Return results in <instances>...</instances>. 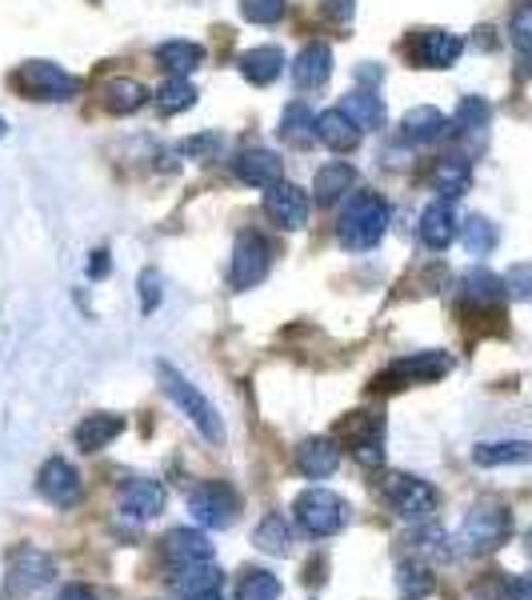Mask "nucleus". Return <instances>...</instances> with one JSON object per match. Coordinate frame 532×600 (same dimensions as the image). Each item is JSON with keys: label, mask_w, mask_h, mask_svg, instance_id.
Wrapping results in <instances>:
<instances>
[{"label": "nucleus", "mask_w": 532, "mask_h": 600, "mask_svg": "<svg viewBox=\"0 0 532 600\" xmlns=\"http://www.w3.org/2000/svg\"><path fill=\"white\" fill-rule=\"evenodd\" d=\"M340 437L357 465L377 468L385 460V417L380 413H348L340 420Z\"/></svg>", "instance_id": "9"}, {"label": "nucleus", "mask_w": 532, "mask_h": 600, "mask_svg": "<svg viewBox=\"0 0 532 600\" xmlns=\"http://www.w3.org/2000/svg\"><path fill=\"white\" fill-rule=\"evenodd\" d=\"M461 241L472 256L492 253V248H497V224L484 221V216H469V221L461 224Z\"/></svg>", "instance_id": "40"}, {"label": "nucleus", "mask_w": 532, "mask_h": 600, "mask_svg": "<svg viewBox=\"0 0 532 600\" xmlns=\"http://www.w3.org/2000/svg\"><path fill=\"white\" fill-rule=\"evenodd\" d=\"M268 265H273V248L260 233H241L233 248V288H253L268 276Z\"/></svg>", "instance_id": "11"}, {"label": "nucleus", "mask_w": 532, "mask_h": 600, "mask_svg": "<svg viewBox=\"0 0 532 600\" xmlns=\"http://www.w3.org/2000/svg\"><path fill=\"white\" fill-rule=\"evenodd\" d=\"M429 184H432V193H440V201H457V196L469 193L472 164L464 161V156H440V161L432 164Z\"/></svg>", "instance_id": "20"}, {"label": "nucleus", "mask_w": 532, "mask_h": 600, "mask_svg": "<svg viewBox=\"0 0 532 600\" xmlns=\"http://www.w3.org/2000/svg\"><path fill=\"white\" fill-rule=\"evenodd\" d=\"M509 600H532V572H524V577H516L509 584Z\"/></svg>", "instance_id": "47"}, {"label": "nucleus", "mask_w": 532, "mask_h": 600, "mask_svg": "<svg viewBox=\"0 0 532 600\" xmlns=\"http://www.w3.org/2000/svg\"><path fill=\"white\" fill-rule=\"evenodd\" d=\"M432 589H437V580H432V569L424 565V560H417V557L400 560V569H397L400 600H424Z\"/></svg>", "instance_id": "34"}, {"label": "nucleus", "mask_w": 532, "mask_h": 600, "mask_svg": "<svg viewBox=\"0 0 532 600\" xmlns=\"http://www.w3.org/2000/svg\"><path fill=\"white\" fill-rule=\"evenodd\" d=\"M188 512L201 529H228L241 512V497L228 489L225 480H201L193 492H188Z\"/></svg>", "instance_id": "8"}, {"label": "nucleus", "mask_w": 532, "mask_h": 600, "mask_svg": "<svg viewBox=\"0 0 532 600\" xmlns=\"http://www.w3.org/2000/svg\"><path fill=\"white\" fill-rule=\"evenodd\" d=\"M357 12V0H325V17H332V21H348Z\"/></svg>", "instance_id": "46"}, {"label": "nucleus", "mask_w": 532, "mask_h": 600, "mask_svg": "<svg viewBox=\"0 0 532 600\" xmlns=\"http://www.w3.org/2000/svg\"><path fill=\"white\" fill-rule=\"evenodd\" d=\"M409 545H412V557H417V560H449L452 557L449 532H440L432 520H429V525H412Z\"/></svg>", "instance_id": "36"}, {"label": "nucleus", "mask_w": 532, "mask_h": 600, "mask_svg": "<svg viewBox=\"0 0 532 600\" xmlns=\"http://www.w3.org/2000/svg\"><path fill=\"white\" fill-rule=\"evenodd\" d=\"M449 368H452V356L429 348V353H412V356L392 360L385 373H377L372 388H377V393H397V388H409V385H429V380L444 377Z\"/></svg>", "instance_id": "6"}, {"label": "nucleus", "mask_w": 532, "mask_h": 600, "mask_svg": "<svg viewBox=\"0 0 532 600\" xmlns=\"http://www.w3.org/2000/svg\"><path fill=\"white\" fill-rule=\"evenodd\" d=\"M504 293H509L504 281L497 273H489V268H472V273H464V281H461V296L477 308L501 305Z\"/></svg>", "instance_id": "28"}, {"label": "nucleus", "mask_w": 532, "mask_h": 600, "mask_svg": "<svg viewBox=\"0 0 532 600\" xmlns=\"http://www.w3.org/2000/svg\"><path fill=\"white\" fill-rule=\"evenodd\" d=\"M449 133L452 121L440 109H432V104H420V109L405 112V121H400V141L405 144H437L440 136Z\"/></svg>", "instance_id": "18"}, {"label": "nucleus", "mask_w": 532, "mask_h": 600, "mask_svg": "<svg viewBox=\"0 0 532 600\" xmlns=\"http://www.w3.org/2000/svg\"><path fill=\"white\" fill-rule=\"evenodd\" d=\"M161 557L168 560V569H176V565H196V560H213V540H208L201 529L181 525V529L164 532Z\"/></svg>", "instance_id": "16"}, {"label": "nucleus", "mask_w": 532, "mask_h": 600, "mask_svg": "<svg viewBox=\"0 0 532 600\" xmlns=\"http://www.w3.org/2000/svg\"><path fill=\"white\" fill-rule=\"evenodd\" d=\"M504 288L516 301H532V265H512L509 276H504Z\"/></svg>", "instance_id": "43"}, {"label": "nucleus", "mask_w": 532, "mask_h": 600, "mask_svg": "<svg viewBox=\"0 0 532 600\" xmlns=\"http://www.w3.org/2000/svg\"><path fill=\"white\" fill-rule=\"evenodd\" d=\"M144 101H149V92H144L141 81H133V77H113V81L101 84V104L113 116H133V112L144 109Z\"/></svg>", "instance_id": "24"}, {"label": "nucleus", "mask_w": 532, "mask_h": 600, "mask_svg": "<svg viewBox=\"0 0 532 600\" xmlns=\"http://www.w3.org/2000/svg\"><path fill=\"white\" fill-rule=\"evenodd\" d=\"M352 184H357L352 164L332 161V164H325V169H317V176H313V196H317V204H337L340 196H348Z\"/></svg>", "instance_id": "27"}, {"label": "nucleus", "mask_w": 532, "mask_h": 600, "mask_svg": "<svg viewBox=\"0 0 532 600\" xmlns=\"http://www.w3.org/2000/svg\"><path fill=\"white\" fill-rule=\"evenodd\" d=\"M173 589L185 592V597H196V592L221 589V569L213 560H196V565H176L173 569Z\"/></svg>", "instance_id": "32"}, {"label": "nucleus", "mask_w": 532, "mask_h": 600, "mask_svg": "<svg viewBox=\"0 0 532 600\" xmlns=\"http://www.w3.org/2000/svg\"><path fill=\"white\" fill-rule=\"evenodd\" d=\"M280 136H285V144H293V149H308V144L317 141V116H313V109L300 101H293L285 112H280Z\"/></svg>", "instance_id": "29"}, {"label": "nucleus", "mask_w": 532, "mask_h": 600, "mask_svg": "<svg viewBox=\"0 0 532 600\" xmlns=\"http://www.w3.org/2000/svg\"><path fill=\"white\" fill-rule=\"evenodd\" d=\"M409 57L420 64V69H452V64L461 61L464 41L457 32H444V29H420L417 37H409Z\"/></svg>", "instance_id": "12"}, {"label": "nucleus", "mask_w": 532, "mask_h": 600, "mask_svg": "<svg viewBox=\"0 0 532 600\" xmlns=\"http://www.w3.org/2000/svg\"><path fill=\"white\" fill-rule=\"evenodd\" d=\"M201 61H205V49L196 41H164L156 49V64L173 77H188V72L201 69Z\"/></svg>", "instance_id": "30"}, {"label": "nucleus", "mask_w": 532, "mask_h": 600, "mask_svg": "<svg viewBox=\"0 0 532 600\" xmlns=\"http://www.w3.org/2000/svg\"><path fill=\"white\" fill-rule=\"evenodd\" d=\"M233 169L236 176L245 184H253V189H273V184L280 181V173H285L277 153H268V149H245V153L233 161Z\"/></svg>", "instance_id": "22"}, {"label": "nucleus", "mask_w": 532, "mask_h": 600, "mask_svg": "<svg viewBox=\"0 0 532 600\" xmlns=\"http://www.w3.org/2000/svg\"><path fill=\"white\" fill-rule=\"evenodd\" d=\"M4 133H9V124H4V116H0V136H4Z\"/></svg>", "instance_id": "52"}, {"label": "nucleus", "mask_w": 532, "mask_h": 600, "mask_svg": "<svg viewBox=\"0 0 532 600\" xmlns=\"http://www.w3.org/2000/svg\"><path fill=\"white\" fill-rule=\"evenodd\" d=\"M472 465L504 468V465H532V440H484L472 448Z\"/></svg>", "instance_id": "26"}, {"label": "nucleus", "mask_w": 532, "mask_h": 600, "mask_svg": "<svg viewBox=\"0 0 532 600\" xmlns=\"http://www.w3.org/2000/svg\"><path fill=\"white\" fill-rule=\"evenodd\" d=\"M253 540H256V549H260V552L285 557V552L293 549V529H288V520L280 517V512H268V517L256 525Z\"/></svg>", "instance_id": "35"}, {"label": "nucleus", "mask_w": 532, "mask_h": 600, "mask_svg": "<svg viewBox=\"0 0 532 600\" xmlns=\"http://www.w3.org/2000/svg\"><path fill=\"white\" fill-rule=\"evenodd\" d=\"M265 216L277 224V228H288V233L305 228V221H308L305 189H297V184H288V181H277L265 193Z\"/></svg>", "instance_id": "14"}, {"label": "nucleus", "mask_w": 532, "mask_h": 600, "mask_svg": "<svg viewBox=\"0 0 532 600\" xmlns=\"http://www.w3.org/2000/svg\"><path fill=\"white\" fill-rule=\"evenodd\" d=\"M380 489H385V497H389L392 512H397L400 520H409V525H429L440 509V492L432 489L429 480H420V477L389 472Z\"/></svg>", "instance_id": "5"}, {"label": "nucleus", "mask_w": 532, "mask_h": 600, "mask_svg": "<svg viewBox=\"0 0 532 600\" xmlns=\"http://www.w3.org/2000/svg\"><path fill=\"white\" fill-rule=\"evenodd\" d=\"M156 305H161V276H156V268H144L141 273V313H156Z\"/></svg>", "instance_id": "44"}, {"label": "nucleus", "mask_w": 532, "mask_h": 600, "mask_svg": "<svg viewBox=\"0 0 532 600\" xmlns=\"http://www.w3.org/2000/svg\"><path fill=\"white\" fill-rule=\"evenodd\" d=\"M89 276H96V281H101V276H109V253H93V261H89Z\"/></svg>", "instance_id": "48"}, {"label": "nucleus", "mask_w": 532, "mask_h": 600, "mask_svg": "<svg viewBox=\"0 0 532 600\" xmlns=\"http://www.w3.org/2000/svg\"><path fill=\"white\" fill-rule=\"evenodd\" d=\"M241 12L253 24H277L285 17V0H241Z\"/></svg>", "instance_id": "41"}, {"label": "nucleus", "mask_w": 532, "mask_h": 600, "mask_svg": "<svg viewBox=\"0 0 532 600\" xmlns=\"http://www.w3.org/2000/svg\"><path fill=\"white\" fill-rule=\"evenodd\" d=\"M12 84H17L24 96H32V101H72V96L81 92V81L52 61L21 64L17 77H12Z\"/></svg>", "instance_id": "7"}, {"label": "nucleus", "mask_w": 532, "mask_h": 600, "mask_svg": "<svg viewBox=\"0 0 532 600\" xmlns=\"http://www.w3.org/2000/svg\"><path fill=\"white\" fill-rule=\"evenodd\" d=\"M389 233V204L377 193H357L340 213V245L348 253H369Z\"/></svg>", "instance_id": "2"}, {"label": "nucleus", "mask_w": 532, "mask_h": 600, "mask_svg": "<svg viewBox=\"0 0 532 600\" xmlns=\"http://www.w3.org/2000/svg\"><path fill=\"white\" fill-rule=\"evenodd\" d=\"M37 492L49 500L52 509H72L84 497V480L64 457H49L37 472Z\"/></svg>", "instance_id": "10"}, {"label": "nucleus", "mask_w": 532, "mask_h": 600, "mask_svg": "<svg viewBox=\"0 0 532 600\" xmlns=\"http://www.w3.org/2000/svg\"><path fill=\"white\" fill-rule=\"evenodd\" d=\"M524 552L532 557V525H529V532H524Z\"/></svg>", "instance_id": "51"}, {"label": "nucleus", "mask_w": 532, "mask_h": 600, "mask_svg": "<svg viewBox=\"0 0 532 600\" xmlns=\"http://www.w3.org/2000/svg\"><path fill=\"white\" fill-rule=\"evenodd\" d=\"M509 32H512V44H516V49L532 52V0H521V4H516Z\"/></svg>", "instance_id": "42"}, {"label": "nucleus", "mask_w": 532, "mask_h": 600, "mask_svg": "<svg viewBox=\"0 0 532 600\" xmlns=\"http://www.w3.org/2000/svg\"><path fill=\"white\" fill-rule=\"evenodd\" d=\"M181 153L193 156V161H208L213 153H221V133H205V136H193V141L181 144Z\"/></svg>", "instance_id": "45"}, {"label": "nucleus", "mask_w": 532, "mask_h": 600, "mask_svg": "<svg viewBox=\"0 0 532 600\" xmlns=\"http://www.w3.org/2000/svg\"><path fill=\"white\" fill-rule=\"evenodd\" d=\"M512 537V512L497 500H484V505H472L469 517L461 525V545L464 552H497L504 549Z\"/></svg>", "instance_id": "3"}, {"label": "nucleus", "mask_w": 532, "mask_h": 600, "mask_svg": "<svg viewBox=\"0 0 532 600\" xmlns=\"http://www.w3.org/2000/svg\"><path fill=\"white\" fill-rule=\"evenodd\" d=\"M236 600H280V580L277 572L268 569H248L241 589H236Z\"/></svg>", "instance_id": "38"}, {"label": "nucleus", "mask_w": 532, "mask_h": 600, "mask_svg": "<svg viewBox=\"0 0 532 600\" xmlns=\"http://www.w3.org/2000/svg\"><path fill=\"white\" fill-rule=\"evenodd\" d=\"M188 600H225V592H221V589H208V592H196V597H188Z\"/></svg>", "instance_id": "50"}, {"label": "nucleus", "mask_w": 532, "mask_h": 600, "mask_svg": "<svg viewBox=\"0 0 532 600\" xmlns=\"http://www.w3.org/2000/svg\"><path fill=\"white\" fill-rule=\"evenodd\" d=\"M57 577V565H52V557L49 552H41V549H17L9 557V592H17V597H24V592H37V589H44L49 580Z\"/></svg>", "instance_id": "13"}, {"label": "nucleus", "mask_w": 532, "mask_h": 600, "mask_svg": "<svg viewBox=\"0 0 532 600\" xmlns=\"http://www.w3.org/2000/svg\"><path fill=\"white\" fill-rule=\"evenodd\" d=\"M121 433H124V417H116V413H93V417H84L81 425H76V448H81V452H101V448L113 445Z\"/></svg>", "instance_id": "25"}, {"label": "nucleus", "mask_w": 532, "mask_h": 600, "mask_svg": "<svg viewBox=\"0 0 532 600\" xmlns=\"http://www.w3.org/2000/svg\"><path fill=\"white\" fill-rule=\"evenodd\" d=\"M293 517L308 537H337L348 525V505L345 497H337L332 489H305L293 500Z\"/></svg>", "instance_id": "4"}, {"label": "nucleus", "mask_w": 532, "mask_h": 600, "mask_svg": "<svg viewBox=\"0 0 532 600\" xmlns=\"http://www.w3.org/2000/svg\"><path fill=\"white\" fill-rule=\"evenodd\" d=\"M457 233H461V224H457V213H452L449 201H432L420 213V245L432 248V253H444L457 241Z\"/></svg>", "instance_id": "17"}, {"label": "nucleus", "mask_w": 532, "mask_h": 600, "mask_svg": "<svg viewBox=\"0 0 532 600\" xmlns=\"http://www.w3.org/2000/svg\"><path fill=\"white\" fill-rule=\"evenodd\" d=\"M317 141L328 144L332 153H352L360 144V129L357 121H348L345 109H328L317 116Z\"/></svg>", "instance_id": "23"}, {"label": "nucleus", "mask_w": 532, "mask_h": 600, "mask_svg": "<svg viewBox=\"0 0 532 600\" xmlns=\"http://www.w3.org/2000/svg\"><path fill=\"white\" fill-rule=\"evenodd\" d=\"M332 77V49L320 41L305 44L300 49V57L293 61V81H297V89H320V84Z\"/></svg>", "instance_id": "21"}, {"label": "nucleus", "mask_w": 532, "mask_h": 600, "mask_svg": "<svg viewBox=\"0 0 532 600\" xmlns=\"http://www.w3.org/2000/svg\"><path fill=\"white\" fill-rule=\"evenodd\" d=\"M61 600H93V592L81 589V584H69V589H61Z\"/></svg>", "instance_id": "49"}, {"label": "nucleus", "mask_w": 532, "mask_h": 600, "mask_svg": "<svg viewBox=\"0 0 532 600\" xmlns=\"http://www.w3.org/2000/svg\"><path fill=\"white\" fill-rule=\"evenodd\" d=\"M489 121H492L489 101H481V96H464V101L457 104L452 129H457V133H481V129H489Z\"/></svg>", "instance_id": "39"}, {"label": "nucleus", "mask_w": 532, "mask_h": 600, "mask_svg": "<svg viewBox=\"0 0 532 600\" xmlns=\"http://www.w3.org/2000/svg\"><path fill=\"white\" fill-rule=\"evenodd\" d=\"M340 109H345L348 121H357L360 133H365V129H380V124H385V104H380V96H377V92H369V89L348 92L345 101H340Z\"/></svg>", "instance_id": "33"}, {"label": "nucleus", "mask_w": 532, "mask_h": 600, "mask_svg": "<svg viewBox=\"0 0 532 600\" xmlns=\"http://www.w3.org/2000/svg\"><path fill=\"white\" fill-rule=\"evenodd\" d=\"M156 380H161L164 397L173 400V405L181 408L188 420H193L196 433H201L208 445H221V440H225V425H221V417H216L213 400H208L205 393H201V388L185 377V373H176L168 360H161V365H156Z\"/></svg>", "instance_id": "1"}, {"label": "nucleus", "mask_w": 532, "mask_h": 600, "mask_svg": "<svg viewBox=\"0 0 532 600\" xmlns=\"http://www.w3.org/2000/svg\"><path fill=\"white\" fill-rule=\"evenodd\" d=\"M297 468L308 480H325L340 468V445L332 437H308L297 445Z\"/></svg>", "instance_id": "19"}, {"label": "nucleus", "mask_w": 532, "mask_h": 600, "mask_svg": "<svg viewBox=\"0 0 532 600\" xmlns=\"http://www.w3.org/2000/svg\"><path fill=\"white\" fill-rule=\"evenodd\" d=\"M196 104V89L188 84V77H168V81L156 89V109L164 116H176V112H185Z\"/></svg>", "instance_id": "37"}, {"label": "nucleus", "mask_w": 532, "mask_h": 600, "mask_svg": "<svg viewBox=\"0 0 532 600\" xmlns=\"http://www.w3.org/2000/svg\"><path fill=\"white\" fill-rule=\"evenodd\" d=\"M116 505H121L124 517L133 520H153L164 509V489L153 477H129L116 489Z\"/></svg>", "instance_id": "15"}, {"label": "nucleus", "mask_w": 532, "mask_h": 600, "mask_svg": "<svg viewBox=\"0 0 532 600\" xmlns=\"http://www.w3.org/2000/svg\"><path fill=\"white\" fill-rule=\"evenodd\" d=\"M241 72H245V81L253 84H273L285 72V52L265 44V49H253L241 57Z\"/></svg>", "instance_id": "31"}]
</instances>
